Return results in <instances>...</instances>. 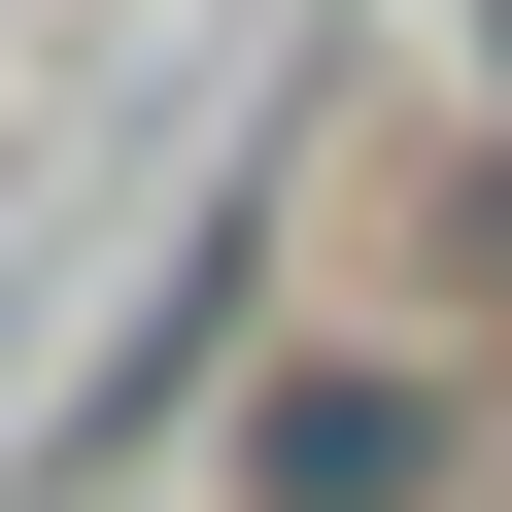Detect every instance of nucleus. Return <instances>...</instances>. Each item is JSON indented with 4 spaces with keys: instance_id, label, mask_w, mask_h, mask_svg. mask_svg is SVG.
Instances as JSON below:
<instances>
[{
    "instance_id": "f257e3e1",
    "label": "nucleus",
    "mask_w": 512,
    "mask_h": 512,
    "mask_svg": "<svg viewBox=\"0 0 512 512\" xmlns=\"http://www.w3.org/2000/svg\"><path fill=\"white\" fill-rule=\"evenodd\" d=\"M239 478H274V512H410V478H444V376H410V342H308V376H239Z\"/></svg>"
},
{
    "instance_id": "f03ea898",
    "label": "nucleus",
    "mask_w": 512,
    "mask_h": 512,
    "mask_svg": "<svg viewBox=\"0 0 512 512\" xmlns=\"http://www.w3.org/2000/svg\"><path fill=\"white\" fill-rule=\"evenodd\" d=\"M478 35H512V0H478Z\"/></svg>"
}]
</instances>
